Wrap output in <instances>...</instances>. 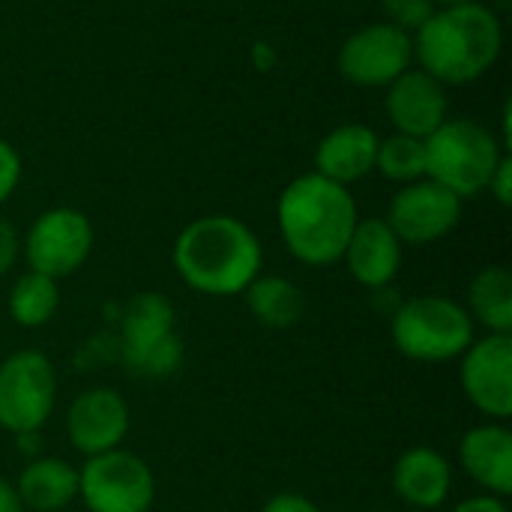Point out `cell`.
Returning a JSON list of instances; mask_svg holds the SVG:
<instances>
[{
    "label": "cell",
    "mask_w": 512,
    "mask_h": 512,
    "mask_svg": "<svg viewBox=\"0 0 512 512\" xmlns=\"http://www.w3.org/2000/svg\"><path fill=\"white\" fill-rule=\"evenodd\" d=\"M171 264L186 288L204 297H240L264 273V246L237 216L207 213L183 225Z\"/></svg>",
    "instance_id": "cell-1"
},
{
    "label": "cell",
    "mask_w": 512,
    "mask_h": 512,
    "mask_svg": "<svg viewBox=\"0 0 512 512\" xmlns=\"http://www.w3.org/2000/svg\"><path fill=\"white\" fill-rule=\"evenodd\" d=\"M360 222L357 201L348 186H339L315 171L294 177L276 201V225L288 255L306 267H333Z\"/></svg>",
    "instance_id": "cell-2"
},
{
    "label": "cell",
    "mask_w": 512,
    "mask_h": 512,
    "mask_svg": "<svg viewBox=\"0 0 512 512\" xmlns=\"http://www.w3.org/2000/svg\"><path fill=\"white\" fill-rule=\"evenodd\" d=\"M504 51V24L489 3L441 6L414 33V66L459 87L483 78Z\"/></svg>",
    "instance_id": "cell-3"
},
{
    "label": "cell",
    "mask_w": 512,
    "mask_h": 512,
    "mask_svg": "<svg viewBox=\"0 0 512 512\" xmlns=\"http://www.w3.org/2000/svg\"><path fill=\"white\" fill-rule=\"evenodd\" d=\"M114 357L129 375L147 381L168 378L183 366L177 312L165 294L141 291L120 306L114 330Z\"/></svg>",
    "instance_id": "cell-4"
},
{
    "label": "cell",
    "mask_w": 512,
    "mask_h": 512,
    "mask_svg": "<svg viewBox=\"0 0 512 512\" xmlns=\"http://www.w3.org/2000/svg\"><path fill=\"white\" fill-rule=\"evenodd\" d=\"M426 144V177L468 201L486 192L498 162L510 153L501 138L474 117H447Z\"/></svg>",
    "instance_id": "cell-5"
},
{
    "label": "cell",
    "mask_w": 512,
    "mask_h": 512,
    "mask_svg": "<svg viewBox=\"0 0 512 512\" xmlns=\"http://www.w3.org/2000/svg\"><path fill=\"white\" fill-rule=\"evenodd\" d=\"M390 339L396 351L414 363H450L468 351L477 339V327L459 300L420 294L393 309Z\"/></svg>",
    "instance_id": "cell-6"
},
{
    "label": "cell",
    "mask_w": 512,
    "mask_h": 512,
    "mask_svg": "<svg viewBox=\"0 0 512 512\" xmlns=\"http://www.w3.org/2000/svg\"><path fill=\"white\" fill-rule=\"evenodd\" d=\"M60 378L48 354L12 351L0 360V429L12 438L39 435L57 408Z\"/></svg>",
    "instance_id": "cell-7"
},
{
    "label": "cell",
    "mask_w": 512,
    "mask_h": 512,
    "mask_svg": "<svg viewBox=\"0 0 512 512\" xmlns=\"http://www.w3.org/2000/svg\"><path fill=\"white\" fill-rule=\"evenodd\" d=\"M78 501L87 512H150L156 504V474L126 447L90 456L78 468Z\"/></svg>",
    "instance_id": "cell-8"
},
{
    "label": "cell",
    "mask_w": 512,
    "mask_h": 512,
    "mask_svg": "<svg viewBox=\"0 0 512 512\" xmlns=\"http://www.w3.org/2000/svg\"><path fill=\"white\" fill-rule=\"evenodd\" d=\"M93 243L96 231L87 213L75 207H51L21 234V258L27 261V270L60 282L87 264Z\"/></svg>",
    "instance_id": "cell-9"
},
{
    "label": "cell",
    "mask_w": 512,
    "mask_h": 512,
    "mask_svg": "<svg viewBox=\"0 0 512 512\" xmlns=\"http://www.w3.org/2000/svg\"><path fill=\"white\" fill-rule=\"evenodd\" d=\"M414 66V36L390 21H372L357 27L336 54V69L357 87H390Z\"/></svg>",
    "instance_id": "cell-10"
},
{
    "label": "cell",
    "mask_w": 512,
    "mask_h": 512,
    "mask_svg": "<svg viewBox=\"0 0 512 512\" xmlns=\"http://www.w3.org/2000/svg\"><path fill=\"white\" fill-rule=\"evenodd\" d=\"M465 201L435 180L423 177L396 189L387 204L384 222L393 228L402 246H429L450 237L462 222Z\"/></svg>",
    "instance_id": "cell-11"
},
{
    "label": "cell",
    "mask_w": 512,
    "mask_h": 512,
    "mask_svg": "<svg viewBox=\"0 0 512 512\" xmlns=\"http://www.w3.org/2000/svg\"><path fill=\"white\" fill-rule=\"evenodd\" d=\"M459 384L465 399L489 420L512 417V336L486 333L459 357Z\"/></svg>",
    "instance_id": "cell-12"
},
{
    "label": "cell",
    "mask_w": 512,
    "mask_h": 512,
    "mask_svg": "<svg viewBox=\"0 0 512 512\" xmlns=\"http://www.w3.org/2000/svg\"><path fill=\"white\" fill-rule=\"evenodd\" d=\"M63 429H66L69 447L78 456H84V459L102 456V453L123 447V441L132 429V411L120 390L87 387L69 402Z\"/></svg>",
    "instance_id": "cell-13"
},
{
    "label": "cell",
    "mask_w": 512,
    "mask_h": 512,
    "mask_svg": "<svg viewBox=\"0 0 512 512\" xmlns=\"http://www.w3.org/2000/svg\"><path fill=\"white\" fill-rule=\"evenodd\" d=\"M447 108V87L420 66H411L390 87H384V111L393 132L423 141L447 120Z\"/></svg>",
    "instance_id": "cell-14"
},
{
    "label": "cell",
    "mask_w": 512,
    "mask_h": 512,
    "mask_svg": "<svg viewBox=\"0 0 512 512\" xmlns=\"http://www.w3.org/2000/svg\"><path fill=\"white\" fill-rule=\"evenodd\" d=\"M459 468L480 489V495H492L507 501L512 495V432L507 423L486 420L468 429L459 441Z\"/></svg>",
    "instance_id": "cell-15"
},
{
    "label": "cell",
    "mask_w": 512,
    "mask_h": 512,
    "mask_svg": "<svg viewBox=\"0 0 512 512\" xmlns=\"http://www.w3.org/2000/svg\"><path fill=\"white\" fill-rule=\"evenodd\" d=\"M390 486L408 510H441L453 492V462L435 447H408L390 471Z\"/></svg>",
    "instance_id": "cell-16"
},
{
    "label": "cell",
    "mask_w": 512,
    "mask_h": 512,
    "mask_svg": "<svg viewBox=\"0 0 512 512\" xmlns=\"http://www.w3.org/2000/svg\"><path fill=\"white\" fill-rule=\"evenodd\" d=\"M405 246L384 222V216H369L354 225V234L345 246V267L357 285L366 291H384L396 282L402 270Z\"/></svg>",
    "instance_id": "cell-17"
},
{
    "label": "cell",
    "mask_w": 512,
    "mask_h": 512,
    "mask_svg": "<svg viewBox=\"0 0 512 512\" xmlns=\"http://www.w3.org/2000/svg\"><path fill=\"white\" fill-rule=\"evenodd\" d=\"M378 141L381 135L366 123H342L330 129L315 147V174L351 189L375 171Z\"/></svg>",
    "instance_id": "cell-18"
},
{
    "label": "cell",
    "mask_w": 512,
    "mask_h": 512,
    "mask_svg": "<svg viewBox=\"0 0 512 512\" xmlns=\"http://www.w3.org/2000/svg\"><path fill=\"white\" fill-rule=\"evenodd\" d=\"M24 512H63L78 501V465L57 456H33L15 480Z\"/></svg>",
    "instance_id": "cell-19"
},
{
    "label": "cell",
    "mask_w": 512,
    "mask_h": 512,
    "mask_svg": "<svg viewBox=\"0 0 512 512\" xmlns=\"http://www.w3.org/2000/svg\"><path fill=\"white\" fill-rule=\"evenodd\" d=\"M243 300L252 318L267 330H291L303 321L306 312L303 288L288 276H276V273H258L243 291Z\"/></svg>",
    "instance_id": "cell-20"
},
{
    "label": "cell",
    "mask_w": 512,
    "mask_h": 512,
    "mask_svg": "<svg viewBox=\"0 0 512 512\" xmlns=\"http://www.w3.org/2000/svg\"><path fill=\"white\" fill-rule=\"evenodd\" d=\"M486 333L512 336V273L504 264H489L468 282V297L462 303Z\"/></svg>",
    "instance_id": "cell-21"
},
{
    "label": "cell",
    "mask_w": 512,
    "mask_h": 512,
    "mask_svg": "<svg viewBox=\"0 0 512 512\" xmlns=\"http://www.w3.org/2000/svg\"><path fill=\"white\" fill-rule=\"evenodd\" d=\"M9 318L24 327V330H39L45 327L57 309H60V282L48 279L42 273H21L12 288H9V300H6Z\"/></svg>",
    "instance_id": "cell-22"
},
{
    "label": "cell",
    "mask_w": 512,
    "mask_h": 512,
    "mask_svg": "<svg viewBox=\"0 0 512 512\" xmlns=\"http://www.w3.org/2000/svg\"><path fill=\"white\" fill-rule=\"evenodd\" d=\"M375 171L396 186L423 180L426 177V144L420 138L390 132L387 138L378 141Z\"/></svg>",
    "instance_id": "cell-23"
},
{
    "label": "cell",
    "mask_w": 512,
    "mask_h": 512,
    "mask_svg": "<svg viewBox=\"0 0 512 512\" xmlns=\"http://www.w3.org/2000/svg\"><path fill=\"white\" fill-rule=\"evenodd\" d=\"M435 9H438L435 0H381L384 21H390L393 27H399L411 36L435 15Z\"/></svg>",
    "instance_id": "cell-24"
},
{
    "label": "cell",
    "mask_w": 512,
    "mask_h": 512,
    "mask_svg": "<svg viewBox=\"0 0 512 512\" xmlns=\"http://www.w3.org/2000/svg\"><path fill=\"white\" fill-rule=\"evenodd\" d=\"M18 183H21V156L6 138H0V207L15 195Z\"/></svg>",
    "instance_id": "cell-25"
},
{
    "label": "cell",
    "mask_w": 512,
    "mask_h": 512,
    "mask_svg": "<svg viewBox=\"0 0 512 512\" xmlns=\"http://www.w3.org/2000/svg\"><path fill=\"white\" fill-rule=\"evenodd\" d=\"M18 258H21V234L9 219L0 216V279L18 264Z\"/></svg>",
    "instance_id": "cell-26"
},
{
    "label": "cell",
    "mask_w": 512,
    "mask_h": 512,
    "mask_svg": "<svg viewBox=\"0 0 512 512\" xmlns=\"http://www.w3.org/2000/svg\"><path fill=\"white\" fill-rule=\"evenodd\" d=\"M261 512H321V507L303 492H276L264 501Z\"/></svg>",
    "instance_id": "cell-27"
},
{
    "label": "cell",
    "mask_w": 512,
    "mask_h": 512,
    "mask_svg": "<svg viewBox=\"0 0 512 512\" xmlns=\"http://www.w3.org/2000/svg\"><path fill=\"white\" fill-rule=\"evenodd\" d=\"M486 192H489L501 207H510L512 204V156L510 153L498 162V168H495V174H492V180H489Z\"/></svg>",
    "instance_id": "cell-28"
},
{
    "label": "cell",
    "mask_w": 512,
    "mask_h": 512,
    "mask_svg": "<svg viewBox=\"0 0 512 512\" xmlns=\"http://www.w3.org/2000/svg\"><path fill=\"white\" fill-rule=\"evenodd\" d=\"M450 512H510V507H507V501L492 498V495H471Z\"/></svg>",
    "instance_id": "cell-29"
},
{
    "label": "cell",
    "mask_w": 512,
    "mask_h": 512,
    "mask_svg": "<svg viewBox=\"0 0 512 512\" xmlns=\"http://www.w3.org/2000/svg\"><path fill=\"white\" fill-rule=\"evenodd\" d=\"M0 512H24V504H21L18 489H15V480H9L3 474H0Z\"/></svg>",
    "instance_id": "cell-30"
},
{
    "label": "cell",
    "mask_w": 512,
    "mask_h": 512,
    "mask_svg": "<svg viewBox=\"0 0 512 512\" xmlns=\"http://www.w3.org/2000/svg\"><path fill=\"white\" fill-rule=\"evenodd\" d=\"M468 3H483V0H435V6H468Z\"/></svg>",
    "instance_id": "cell-31"
},
{
    "label": "cell",
    "mask_w": 512,
    "mask_h": 512,
    "mask_svg": "<svg viewBox=\"0 0 512 512\" xmlns=\"http://www.w3.org/2000/svg\"><path fill=\"white\" fill-rule=\"evenodd\" d=\"M408 512H414V510H408Z\"/></svg>",
    "instance_id": "cell-32"
}]
</instances>
